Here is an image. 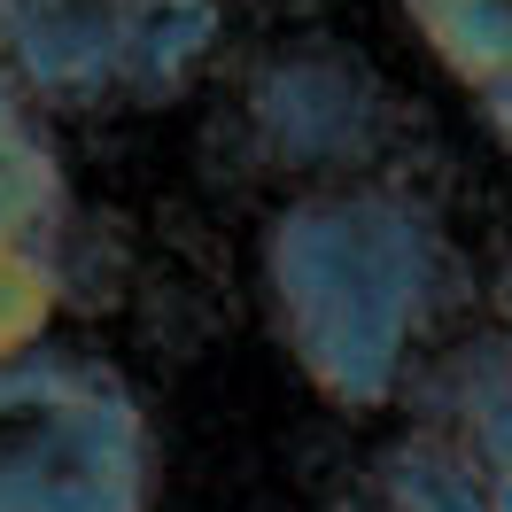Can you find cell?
<instances>
[{"label": "cell", "instance_id": "cell-2", "mask_svg": "<svg viewBox=\"0 0 512 512\" xmlns=\"http://www.w3.org/2000/svg\"><path fill=\"white\" fill-rule=\"evenodd\" d=\"M0 512H156V419L78 342L0 357Z\"/></svg>", "mask_w": 512, "mask_h": 512}, {"label": "cell", "instance_id": "cell-5", "mask_svg": "<svg viewBox=\"0 0 512 512\" xmlns=\"http://www.w3.org/2000/svg\"><path fill=\"white\" fill-rule=\"evenodd\" d=\"M0 70L32 109L109 101V0H0Z\"/></svg>", "mask_w": 512, "mask_h": 512}, {"label": "cell", "instance_id": "cell-10", "mask_svg": "<svg viewBox=\"0 0 512 512\" xmlns=\"http://www.w3.org/2000/svg\"><path fill=\"white\" fill-rule=\"evenodd\" d=\"M481 125L497 132V148L512 156V78H505V86H489V94H481Z\"/></svg>", "mask_w": 512, "mask_h": 512}, {"label": "cell", "instance_id": "cell-1", "mask_svg": "<svg viewBox=\"0 0 512 512\" xmlns=\"http://www.w3.org/2000/svg\"><path fill=\"white\" fill-rule=\"evenodd\" d=\"M450 280V225L404 179L303 187L256 233L272 342L334 412H388L412 388Z\"/></svg>", "mask_w": 512, "mask_h": 512}, {"label": "cell", "instance_id": "cell-11", "mask_svg": "<svg viewBox=\"0 0 512 512\" xmlns=\"http://www.w3.org/2000/svg\"><path fill=\"white\" fill-rule=\"evenodd\" d=\"M489 512H512V466H489Z\"/></svg>", "mask_w": 512, "mask_h": 512}, {"label": "cell", "instance_id": "cell-7", "mask_svg": "<svg viewBox=\"0 0 512 512\" xmlns=\"http://www.w3.org/2000/svg\"><path fill=\"white\" fill-rule=\"evenodd\" d=\"M373 505L381 512H489V466L450 427H412L373 458Z\"/></svg>", "mask_w": 512, "mask_h": 512}, {"label": "cell", "instance_id": "cell-9", "mask_svg": "<svg viewBox=\"0 0 512 512\" xmlns=\"http://www.w3.org/2000/svg\"><path fill=\"white\" fill-rule=\"evenodd\" d=\"M435 427H450L481 466H512V326L466 357V388Z\"/></svg>", "mask_w": 512, "mask_h": 512}, {"label": "cell", "instance_id": "cell-12", "mask_svg": "<svg viewBox=\"0 0 512 512\" xmlns=\"http://www.w3.org/2000/svg\"><path fill=\"white\" fill-rule=\"evenodd\" d=\"M334 512H381V505H373V497H350V505H334Z\"/></svg>", "mask_w": 512, "mask_h": 512}, {"label": "cell", "instance_id": "cell-8", "mask_svg": "<svg viewBox=\"0 0 512 512\" xmlns=\"http://www.w3.org/2000/svg\"><path fill=\"white\" fill-rule=\"evenodd\" d=\"M412 32L458 86H505L512 78V0H404Z\"/></svg>", "mask_w": 512, "mask_h": 512}, {"label": "cell", "instance_id": "cell-3", "mask_svg": "<svg viewBox=\"0 0 512 512\" xmlns=\"http://www.w3.org/2000/svg\"><path fill=\"white\" fill-rule=\"evenodd\" d=\"M256 156L288 179L334 187V179H381L396 140V94L388 78L342 39H288L249 70L241 86Z\"/></svg>", "mask_w": 512, "mask_h": 512}, {"label": "cell", "instance_id": "cell-6", "mask_svg": "<svg viewBox=\"0 0 512 512\" xmlns=\"http://www.w3.org/2000/svg\"><path fill=\"white\" fill-rule=\"evenodd\" d=\"M225 0H109V101L171 109L210 70Z\"/></svg>", "mask_w": 512, "mask_h": 512}, {"label": "cell", "instance_id": "cell-4", "mask_svg": "<svg viewBox=\"0 0 512 512\" xmlns=\"http://www.w3.org/2000/svg\"><path fill=\"white\" fill-rule=\"evenodd\" d=\"M70 249L78 218H70L63 148L0 70V357L47 342L70 288Z\"/></svg>", "mask_w": 512, "mask_h": 512}]
</instances>
